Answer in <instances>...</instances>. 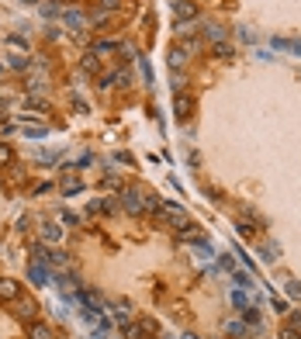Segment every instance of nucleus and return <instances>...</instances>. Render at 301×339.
<instances>
[{"instance_id":"f257e3e1","label":"nucleus","mask_w":301,"mask_h":339,"mask_svg":"<svg viewBox=\"0 0 301 339\" xmlns=\"http://www.w3.org/2000/svg\"><path fill=\"white\" fill-rule=\"evenodd\" d=\"M160 221H166V225H170V229H177V232H187V229H191L187 211L177 208V204H160Z\"/></svg>"},{"instance_id":"f03ea898","label":"nucleus","mask_w":301,"mask_h":339,"mask_svg":"<svg viewBox=\"0 0 301 339\" xmlns=\"http://www.w3.org/2000/svg\"><path fill=\"white\" fill-rule=\"evenodd\" d=\"M121 204H125L128 215H142V211H145V194L135 191V187H125V191H121Z\"/></svg>"},{"instance_id":"7ed1b4c3","label":"nucleus","mask_w":301,"mask_h":339,"mask_svg":"<svg viewBox=\"0 0 301 339\" xmlns=\"http://www.w3.org/2000/svg\"><path fill=\"white\" fill-rule=\"evenodd\" d=\"M21 298V284L11 277H0V301H18Z\"/></svg>"},{"instance_id":"20e7f679","label":"nucleus","mask_w":301,"mask_h":339,"mask_svg":"<svg viewBox=\"0 0 301 339\" xmlns=\"http://www.w3.org/2000/svg\"><path fill=\"white\" fill-rule=\"evenodd\" d=\"M173 115L180 121H187L191 115H194V100L187 97V94H177V100H173Z\"/></svg>"},{"instance_id":"39448f33","label":"nucleus","mask_w":301,"mask_h":339,"mask_svg":"<svg viewBox=\"0 0 301 339\" xmlns=\"http://www.w3.org/2000/svg\"><path fill=\"white\" fill-rule=\"evenodd\" d=\"M28 277H31V284L45 287V284H49V270H45L42 263H35V259H31V267H28Z\"/></svg>"},{"instance_id":"423d86ee","label":"nucleus","mask_w":301,"mask_h":339,"mask_svg":"<svg viewBox=\"0 0 301 339\" xmlns=\"http://www.w3.org/2000/svg\"><path fill=\"white\" fill-rule=\"evenodd\" d=\"M62 18H66V24H69L73 31H80L83 24H87V18H83V11H77V7H73V11H66Z\"/></svg>"},{"instance_id":"0eeeda50","label":"nucleus","mask_w":301,"mask_h":339,"mask_svg":"<svg viewBox=\"0 0 301 339\" xmlns=\"http://www.w3.org/2000/svg\"><path fill=\"white\" fill-rule=\"evenodd\" d=\"M28 339H52V329H49L45 322H31V329H28Z\"/></svg>"},{"instance_id":"6e6552de","label":"nucleus","mask_w":301,"mask_h":339,"mask_svg":"<svg viewBox=\"0 0 301 339\" xmlns=\"http://www.w3.org/2000/svg\"><path fill=\"white\" fill-rule=\"evenodd\" d=\"M83 191V180H77L69 170H66V180H62V194H80Z\"/></svg>"},{"instance_id":"1a4fd4ad","label":"nucleus","mask_w":301,"mask_h":339,"mask_svg":"<svg viewBox=\"0 0 301 339\" xmlns=\"http://www.w3.org/2000/svg\"><path fill=\"white\" fill-rule=\"evenodd\" d=\"M59 236H62V229L56 221H49V225L42 229V242H59Z\"/></svg>"},{"instance_id":"9d476101","label":"nucleus","mask_w":301,"mask_h":339,"mask_svg":"<svg viewBox=\"0 0 301 339\" xmlns=\"http://www.w3.org/2000/svg\"><path fill=\"white\" fill-rule=\"evenodd\" d=\"M83 69H87V73H90V77H94V73H97L100 69V56L97 52H87V56H83V62H80Z\"/></svg>"},{"instance_id":"9b49d317","label":"nucleus","mask_w":301,"mask_h":339,"mask_svg":"<svg viewBox=\"0 0 301 339\" xmlns=\"http://www.w3.org/2000/svg\"><path fill=\"white\" fill-rule=\"evenodd\" d=\"M183 62H187V49H183V45H177V49L170 52V66H183Z\"/></svg>"},{"instance_id":"f8f14e48","label":"nucleus","mask_w":301,"mask_h":339,"mask_svg":"<svg viewBox=\"0 0 301 339\" xmlns=\"http://www.w3.org/2000/svg\"><path fill=\"white\" fill-rule=\"evenodd\" d=\"M11 163H14V149L7 142H0V166H11Z\"/></svg>"},{"instance_id":"ddd939ff","label":"nucleus","mask_w":301,"mask_h":339,"mask_svg":"<svg viewBox=\"0 0 301 339\" xmlns=\"http://www.w3.org/2000/svg\"><path fill=\"white\" fill-rule=\"evenodd\" d=\"M115 49H118V42H111V39H104V42L94 45V52H97V56H107V52H115Z\"/></svg>"},{"instance_id":"4468645a","label":"nucleus","mask_w":301,"mask_h":339,"mask_svg":"<svg viewBox=\"0 0 301 339\" xmlns=\"http://www.w3.org/2000/svg\"><path fill=\"white\" fill-rule=\"evenodd\" d=\"M177 14H180V18H191V14H198V7L187 4V0H177Z\"/></svg>"},{"instance_id":"2eb2a0df","label":"nucleus","mask_w":301,"mask_h":339,"mask_svg":"<svg viewBox=\"0 0 301 339\" xmlns=\"http://www.w3.org/2000/svg\"><path fill=\"white\" fill-rule=\"evenodd\" d=\"M35 312H39V305H35V301H28V305H21V308H18L21 319H35Z\"/></svg>"},{"instance_id":"dca6fc26","label":"nucleus","mask_w":301,"mask_h":339,"mask_svg":"<svg viewBox=\"0 0 301 339\" xmlns=\"http://www.w3.org/2000/svg\"><path fill=\"white\" fill-rule=\"evenodd\" d=\"M208 39H225V28H218V24H208Z\"/></svg>"},{"instance_id":"f3484780","label":"nucleus","mask_w":301,"mask_h":339,"mask_svg":"<svg viewBox=\"0 0 301 339\" xmlns=\"http://www.w3.org/2000/svg\"><path fill=\"white\" fill-rule=\"evenodd\" d=\"M24 135H28V139H42V135H45V128H39V125H31V128H24Z\"/></svg>"},{"instance_id":"a211bd4d","label":"nucleus","mask_w":301,"mask_h":339,"mask_svg":"<svg viewBox=\"0 0 301 339\" xmlns=\"http://www.w3.org/2000/svg\"><path fill=\"white\" fill-rule=\"evenodd\" d=\"M104 187H107V191H121V180L118 177H104Z\"/></svg>"},{"instance_id":"6ab92c4d","label":"nucleus","mask_w":301,"mask_h":339,"mask_svg":"<svg viewBox=\"0 0 301 339\" xmlns=\"http://www.w3.org/2000/svg\"><path fill=\"white\" fill-rule=\"evenodd\" d=\"M42 14H45V18H59V7H52V4H45V7H42Z\"/></svg>"},{"instance_id":"aec40b11","label":"nucleus","mask_w":301,"mask_h":339,"mask_svg":"<svg viewBox=\"0 0 301 339\" xmlns=\"http://www.w3.org/2000/svg\"><path fill=\"white\" fill-rule=\"evenodd\" d=\"M215 56H218V59H221V56L229 59V56H232V49H229V45H215Z\"/></svg>"},{"instance_id":"412c9836","label":"nucleus","mask_w":301,"mask_h":339,"mask_svg":"<svg viewBox=\"0 0 301 339\" xmlns=\"http://www.w3.org/2000/svg\"><path fill=\"white\" fill-rule=\"evenodd\" d=\"M118 4H121V0H100V11H115Z\"/></svg>"},{"instance_id":"4be33fe9","label":"nucleus","mask_w":301,"mask_h":339,"mask_svg":"<svg viewBox=\"0 0 301 339\" xmlns=\"http://www.w3.org/2000/svg\"><path fill=\"white\" fill-rule=\"evenodd\" d=\"M24 4H39V0H24Z\"/></svg>"},{"instance_id":"5701e85b","label":"nucleus","mask_w":301,"mask_h":339,"mask_svg":"<svg viewBox=\"0 0 301 339\" xmlns=\"http://www.w3.org/2000/svg\"><path fill=\"white\" fill-rule=\"evenodd\" d=\"M294 325H301V319H294Z\"/></svg>"},{"instance_id":"b1692460","label":"nucleus","mask_w":301,"mask_h":339,"mask_svg":"<svg viewBox=\"0 0 301 339\" xmlns=\"http://www.w3.org/2000/svg\"><path fill=\"white\" fill-rule=\"evenodd\" d=\"M187 339H198V336H187Z\"/></svg>"},{"instance_id":"393cba45","label":"nucleus","mask_w":301,"mask_h":339,"mask_svg":"<svg viewBox=\"0 0 301 339\" xmlns=\"http://www.w3.org/2000/svg\"><path fill=\"white\" fill-rule=\"evenodd\" d=\"M142 339H153V336H142Z\"/></svg>"}]
</instances>
